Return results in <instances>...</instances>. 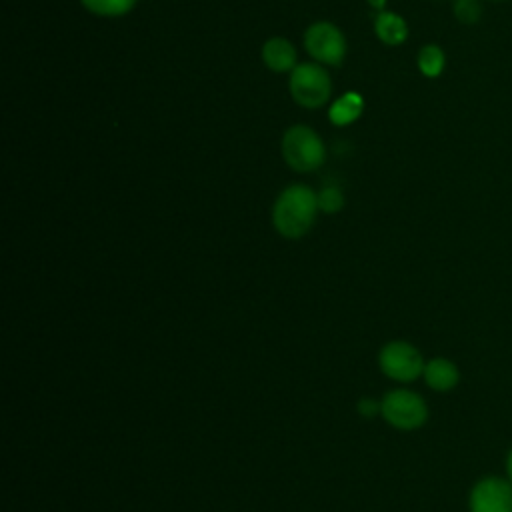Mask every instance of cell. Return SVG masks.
Here are the masks:
<instances>
[{"mask_svg": "<svg viewBox=\"0 0 512 512\" xmlns=\"http://www.w3.org/2000/svg\"><path fill=\"white\" fill-rule=\"evenodd\" d=\"M374 32L376 36L388 44V46H398L406 40L408 36V26L404 22L402 16H398L396 12H386L382 10L376 20H374Z\"/></svg>", "mask_w": 512, "mask_h": 512, "instance_id": "10", "label": "cell"}, {"mask_svg": "<svg viewBox=\"0 0 512 512\" xmlns=\"http://www.w3.org/2000/svg\"><path fill=\"white\" fill-rule=\"evenodd\" d=\"M290 94L292 98L304 108H318L322 106L332 92L328 72L314 62L296 64L290 74Z\"/></svg>", "mask_w": 512, "mask_h": 512, "instance_id": "4", "label": "cell"}, {"mask_svg": "<svg viewBox=\"0 0 512 512\" xmlns=\"http://www.w3.org/2000/svg\"><path fill=\"white\" fill-rule=\"evenodd\" d=\"M470 512H512V486L500 478L478 482L470 496Z\"/></svg>", "mask_w": 512, "mask_h": 512, "instance_id": "7", "label": "cell"}, {"mask_svg": "<svg viewBox=\"0 0 512 512\" xmlns=\"http://www.w3.org/2000/svg\"><path fill=\"white\" fill-rule=\"evenodd\" d=\"M304 46L314 60L330 66L342 64L346 56V40L330 22H314L304 34Z\"/></svg>", "mask_w": 512, "mask_h": 512, "instance_id": "6", "label": "cell"}, {"mask_svg": "<svg viewBox=\"0 0 512 512\" xmlns=\"http://www.w3.org/2000/svg\"><path fill=\"white\" fill-rule=\"evenodd\" d=\"M282 156L292 170L312 172L324 162L326 150L320 136L312 128L296 124L282 136Z\"/></svg>", "mask_w": 512, "mask_h": 512, "instance_id": "2", "label": "cell"}, {"mask_svg": "<svg viewBox=\"0 0 512 512\" xmlns=\"http://www.w3.org/2000/svg\"><path fill=\"white\" fill-rule=\"evenodd\" d=\"M378 366L384 376L398 382H412L424 372V360L420 352L404 340H392L384 344L378 352Z\"/></svg>", "mask_w": 512, "mask_h": 512, "instance_id": "5", "label": "cell"}, {"mask_svg": "<svg viewBox=\"0 0 512 512\" xmlns=\"http://www.w3.org/2000/svg\"><path fill=\"white\" fill-rule=\"evenodd\" d=\"M318 194V208L324 214H334L340 212L344 206V194L338 186H324Z\"/></svg>", "mask_w": 512, "mask_h": 512, "instance_id": "14", "label": "cell"}, {"mask_svg": "<svg viewBox=\"0 0 512 512\" xmlns=\"http://www.w3.org/2000/svg\"><path fill=\"white\" fill-rule=\"evenodd\" d=\"M508 474H510V478H512V452H510V456H508Z\"/></svg>", "mask_w": 512, "mask_h": 512, "instance_id": "18", "label": "cell"}, {"mask_svg": "<svg viewBox=\"0 0 512 512\" xmlns=\"http://www.w3.org/2000/svg\"><path fill=\"white\" fill-rule=\"evenodd\" d=\"M318 212V194L306 184H292L278 194L272 206V224L280 236L296 240L310 232Z\"/></svg>", "mask_w": 512, "mask_h": 512, "instance_id": "1", "label": "cell"}, {"mask_svg": "<svg viewBox=\"0 0 512 512\" xmlns=\"http://www.w3.org/2000/svg\"><path fill=\"white\" fill-rule=\"evenodd\" d=\"M444 64H446V56H444L442 48L436 44H426L418 52V68L428 78L440 76L444 70Z\"/></svg>", "mask_w": 512, "mask_h": 512, "instance_id": "12", "label": "cell"}, {"mask_svg": "<svg viewBox=\"0 0 512 512\" xmlns=\"http://www.w3.org/2000/svg\"><path fill=\"white\" fill-rule=\"evenodd\" d=\"M480 14H482V8H480L478 0H456L454 2V16L464 24L478 22Z\"/></svg>", "mask_w": 512, "mask_h": 512, "instance_id": "15", "label": "cell"}, {"mask_svg": "<svg viewBox=\"0 0 512 512\" xmlns=\"http://www.w3.org/2000/svg\"><path fill=\"white\" fill-rule=\"evenodd\" d=\"M426 384L432 388V390H438V392H446L450 388H454L458 384V368L446 360V358H432L424 364V372H422Z\"/></svg>", "mask_w": 512, "mask_h": 512, "instance_id": "9", "label": "cell"}, {"mask_svg": "<svg viewBox=\"0 0 512 512\" xmlns=\"http://www.w3.org/2000/svg\"><path fill=\"white\" fill-rule=\"evenodd\" d=\"M382 418L398 430H416L428 418V408L422 396L412 390H390L380 402Z\"/></svg>", "mask_w": 512, "mask_h": 512, "instance_id": "3", "label": "cell"}, {"mask_svg": "<svg viewBox=\"0 0 512 512\" xmlns=\"http://www.w3.org/2000/svg\"><path fill=\"white\" fill-rule=\"evenodd\" d=\"M262 60L274 72H288L296 66V50L286 38H270L262 46Z\"/></svg>", "mask_w": 512, "mask_h": 512, "instance_id": "8", "label": "cell"}, {"mask_svg": "<svg viewBox=\"0 0 512 512\" xmlns=\"http://www.w3.org/2000/svg\"><path fill=\"white\" fill-rule=\"evenodd\" d=\"M384 2H386V0H368V4L374 6V8H378V10L384 8Z\"/></svg>", "mask_w": 512, "mask_h": 512, "instance_id": "17", "label": "cell"}, {"mask_svg": "<svg viewBox=\"0 0 512 512\" xmlns=\"http://www.w3.org/2000/svg\"><path fill=\"white\" fill-rule=\"evenodd\" d=\"M356 410H358V414L364 416V418H374L376 414H380V402H376L374 398L364 396V398L358 400Z\"/></svg>", "mask_w": 512, "mask_h": 512, "instance_id": "16", "label": "cell"}, {"mask_svg": "<svg viewBox=\"0 0 512 512\" xmlns=\"http://www.w3.org/2000/svg\"><path fill=\"white\" fill-rule=\"evenodd\" d=\"M80 2L88 12L96 16H106V18L124 16L136 4V0H80Z\"/></svg>", "mask_w": 512, "mask_h": 512, "instance_id": "13", "label": "cell"}, {"mask_svg": "<svg viewBox=\"0 0 512 512\" xmlns=\"http://www.w3.org/2000/svg\"><path fill=\"white\" fill-rule=\"evenodd\" d=\"M362 108H364L362 96L356 92H346L330 106V112H328L330 122L336 126H346L362 114Z\"/></svg>", "mask_w": 512, "mask_h": 512, "instance_id": "11", "label": "cell"}]
</instances>
